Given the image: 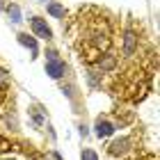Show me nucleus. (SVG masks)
<instances>
[{
  "label": "nucleus",
  "instance_id": "f257e3e1",
  "mask_svg": "<svg viewBox=\"0 0 160 160\" xmlns=\"http://www.w3.org/2000/svg\"><path fill=\"white\" fill-rule=\"evenodd\" d=\"M30 28H32V32L37 34V37L46 39V41H50V39H53V30L48 28V23H46L43 18H39V16H32V18H30Z\"/></svg>",
  "mask_w": 160,
  "mask_h": 160
},
{
  "label": "nucleus",
  "instance_id": "f03ea898",
  "mask_svg": "<svg viewBox=\"0 0 160 160\" xmlns=\"http://www.w3.org/2000/svg\"><path fill=\"white\" fill-rule=\"evenodd\" d=\"M130 147H133V142H130L128 137H119V140H114L110 147H108V153L114 156V158H119V156H123V153H128Z\"/></svg>",
  "mask_w": 160,
  "mask_h": 160
},
{
  "label": "nucleus",
  "instance_id": "7ed1b4c3",
  "mask_svg": "<svg viewBox=\"0 0 160 160\" xmlns=\"http://www.w3.org/2000/svg\"><path fill=\"white\" fill-rule=\"evenodd\" d=\"M121 50H123L126 57H130L137 50V32L133 30V28H128V30L123 32V46H121Z\"/></svg>",
  "mask_w": 160,
  "mask_h": 160
},
{
  "label": "nucleus",
  "instance_id": "20e7f679",
  "mask_svg": "<svg viewBox=\"0 0 160 160\" xmlns=\"http://www.w3.org/2000/svg\"><path fill=\"white\" fill-rule=\"evenodd\" d=\"M96 69H101V71H112V69H117V55L114 53H101L98 57H96Z\"/></svg>",
  "mask_w": 160,
  "mask_h": 160
},
{
  "label": "nucleus",
  "instance_id": "39448f33",
  "mask_svg": "<svg viewBox=\"0 0 160 160\" xmlns=\"http://www.w3.org/2000/svg\"><path fill=\"white\" fill-rule=\"evenodd\" d=\"M46 73L53 78V80H60V78H64V73H67V64H64L62 60L46 62Z\"/></svg>",
  "mask_w": 160,
  "mask_h": 160
},
{
  "label": "nucleus",
  "instance_id": "423d86ee",
  "mask_svg": "<svg viewBox=\"0 0 160 160\" xmlns=\"http://www.w3.org/2000/svg\"><path fill=\"white\" fill-rule=\"evenodd\" d=\"M18 43L21 46H25L28 50L32 53V57H37V53H39V43H37V39L34 37H30V34H25V32H18Z\"/></svg>",
  "mask_w": 160,
  "mask_h": 160
},
{
  "label": "nucleus",
  "instance_id": "0eeeda50",
  "mask_svg": "<svg viewBox=\"0 0 160 160\" xmlns=\"http://www.w3.org/2000/svg\"><path fill=\"white\" fill-rule=\"evenodd\" d=\"M30 123L34 128H41V126H46V110L43 108H30Z\"/></svg>",
  "mask_w": 160,
  "mask_h": 160
},
{
  "label": "nucleus",
  "instance_id": "6e6552de",
  "mask_svg": "<svg viewBox=\"0 0 160 160\" xmlns=\"http://www.w3.org/2000/svg\"><path fill=\"white\" fill-rule=\"evenodd\" d=\"M94 133H96L98 137H110V135L114 133V123L105 121V119H98L96 126H94Z\"/></svg>",
  "mask_w": 160,
  "mask_h": 160
},
{
  "label": "nucleus",
  "instance_id": "1a4fd4ad",
  "mask_svg": "<svg viewBox=\"0 0 160 160\" xmlns=\"http://www.w3.org/2000/svg\"><path fill=\"white\" fill-rule=\"evenodd\" d=\"M7 16H9V21L14 25H18L21 21H23V14H21V7L16 5V2H9L7 5Z\"/></svg>",
  "mask_w": 160,
  "mask_h": 160
},
{
  "label": "nucleus",
  "instance_id": "9d476101",
  "mask_svg": "<svg viewBox=\"0 0 160 160\" xmlns=\"http://www.w3.org/2000/svg\"><path fill=\"white\" fill-rule=\"evenodd\" d=\"M46 12L50 14V16H55V18H64V16H67V7L60 5V2H48Z\"/></svg>",
  "mask_w": 160,
  "mask_h": 160
},
{
  "label": "nucleus",
  "instance_id": "9b49d317",
  "mask_svg": "<svg viewBox=\"0 0 160 160\" xmlns=\"http://www.w3.org/2000/svg\"><path fill=\"white\" fill-rule=\"evenodd\" d=\"M82 160H98V153L94 149H82V153H80Z\"/></svg>",
  "mask_w": 160,
  "mask_h": 160
},
{
  "label": "nucleus",
  "instance_id": "f8f14e48",
  "mask_svg": "<svg viewBox=\"0 0 160 160\" xmlns=\"http://www.w3.org/2000/svg\"><path fill=\"white\" fill-rule=\"evenodd\" d=\"M7 80H9V71L0 67V92L5 89V85H7Z\"/></svg>",
  "mask_w": 160,
  "mask_h": 160
},
{
  "label": "nucleus",
  "instance_id": "ddd939ff",
  "mask_svg": "<svg viewBox=\"0 0 160 160\" xmlns=\"http://www.w3.org/2000/svg\"><path fill=\"white\" fill-rule=\"evenodd\" d=\"M53 60H60V53L55 48H48L46 50V62H53Z\"/></svg>",
  "mask_w": 160,
  "mask_h": 160
},
{
  "label": "nucleus",
  "instance_id": "4468645a",
  "mask_svg": "<svg viewBox=\"0 0 160 160\" xmlns=\"http://www.w3.org/2000/svg\"><path fill=\"white\" fill-rule=\"evenodd\" d=\"M62 92L67 94L69 98H73V85H64V87H62Z\"/></svg>",
  "mask_w": 160,
  "mask_h": 160
},
{
  "label": "nucleus",
  "instance_id": "2eb2a0df",
  "mask_svg": "<svg viewBox=\"0 0 160 160\" xmlns=\"http://www.w3.org/2000/svg\"><path fill=\"white\" fill-rule=\"evenodd\" d=\"M46 160H64V158H62V153L53 151V153H48V156H46Z\"/></svg>",
  "mask_w": 160,
  "mask_h": 160
},
{
  "label": "nucleus",
  "instance_id": "dca6fc26",
  "mask_svg": "<svg viewBox=\"0 0 160 160\" xmlns=\"http://www.w3.org/2000/svg\"><path fill=\"white\" fill-rule=\"evenodd\" d=\"M2 9H5V0H0V14H2Z\"/></svg>",
  "mask_w": 160,
  "mask_h": 160
},
{
  "label": "nucleus",
  "instance_id": "f3484780",
  "mask_svg": "<svg viewBox=\"0 0 160 160\" xmlns=\"http://www.w3.org/2000/svg\"><path fill=\"white\" fill-rule=\"evenodd\" d=\"M2 160H16V158H2Z\"/></svg>",
  "mask_w": 160,
  "mask_h": 160
}]
</instances>
